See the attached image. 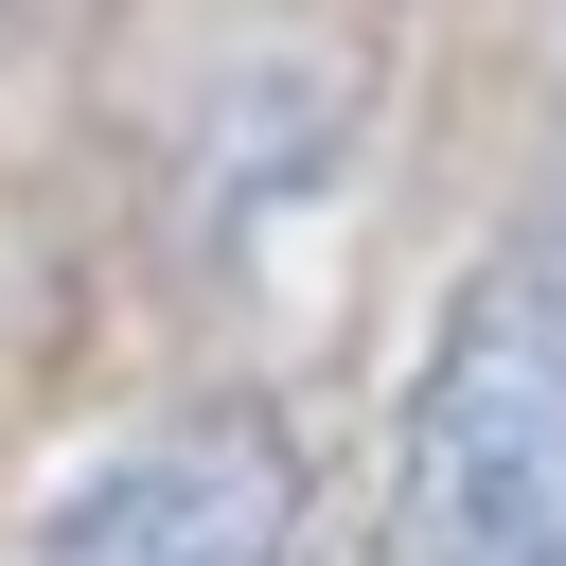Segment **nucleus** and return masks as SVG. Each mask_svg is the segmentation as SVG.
Returning <instances> with one entry per match:
<instances>
[{"label":"nucleus","instance_id":"f257e3e1","mask_svg":"<svg viewBox=\"0 0 566 566\" xmlns=\"http://www.w3.org/2000/svg\"><path fill=\"white\" fill-rule=\"evenodd\" d=\"M389 566H566V283L478 265L389 424Z\"/></svg>","mask_w":566,"mask_h":566},{"label":"nucleus","instance_id":"f03ea898","mask_svg":"<svg viewBox=\"0 0 566 566\" xmlns=\"http://www.w3.org/2000/svg\"><path fill=\"white\" fill-rule=\"evenodd\" d=\"M301 548V460L265 424H142L106 442L53 513H35V566H283Z\"/></svg>","mask_w":566,"mask_h":566},{"label":"nucleus","instance_id":"7ed1b4c3","mask_svg":"<svg viewBox=\"0 0 566 566\" xmlns=\"http://www.w3.org/2000/svg\"><path fill=\"white\" fill-rule=\"evenodd\" d=\"M531 265H548V283H566V177H548V230H531Z\"/></svg>","mask_w":566,"mask_h":566}]
</instances>
